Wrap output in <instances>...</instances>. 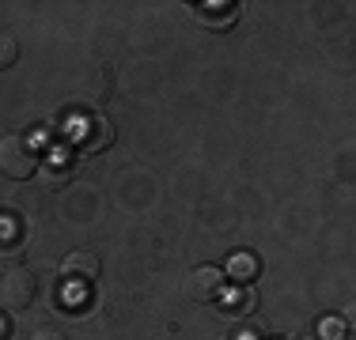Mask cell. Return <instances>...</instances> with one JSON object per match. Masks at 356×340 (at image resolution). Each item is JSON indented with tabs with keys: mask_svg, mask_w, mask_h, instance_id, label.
Masks as SVG:
<instances>
[{
	"mask_svg": "<svg viewBox=\"0 0 356 340\" xmlns=\"http://www.w3.org/2000/svg\"><path fill=\"white\" fill-rule=\"evenodd\" d=\"M38 151L27 136L12 133L0 140V174L12 178V182H27L31 174H38Z\"/></svg>",
	"mask_w": 356,
	"mask_h": 340,
	"instance_id": "1",
	"label": "cell"
},
{
	"mask_svg": "<svg viewBox=\"0 0 356 340\" xmlns=\"http://www.w3.org/2000/svg\"><path fill=\"white\" fill-rule=\"evenodd\" d=\"M35 295H38V280L31 269L12 265L0 276V303H4L8 310H27V306L35 303Z\"/></svg>",
	"mask_w": 356,
	"mask_h": 340,
	"instance_id": "2",
	"label": "cell"
},
{
	"mask_svg": "<svg viewBox=\"0 0 356 340\" xmlns=\"http://www.w3.org/2000/svg\"><path fill=\"white\" fill-rule=\"evenodd\" d=\"M227 291L224 276H220V269L213 265H201L190 272V280H186V295H190L193 303H220V295Z\"/></svg>",
	"mask_w": 356,
	"mask_h": 340,
	"instance_id": "3",
	"label": "cell"
},
{
	"mask_svg": "<svg viewBox=\"0 0 356 340\" xmlns=\"http://www.w3.org/2000/svg\"><path fill=\"white\" fill-rule=\"evenodd\" d=\"M99 269H103V261L91 250H72L61 265V276L69 280V284H91V280L99 276Z\"/></svg>",
	"mask_w": 356,
	"mask_h": 340,
	"instance_id": "4",
	"label": "cell"
},
{
	"mask_svg": "<svg viewBox=\"0 0 356 340\" xmlns=\"http://www.w3.org/2000/svg\"><path fill=\"white\" fill-rule=\"evenodd\" d=\"M110 144H114V125H110L103 114L88 117L83 129H80V148L83 151H106Z\"/></svg>",
	"mask_w": 356,
	"mask_h": 340,
	"instance_id": "5",
	"label": "cell"
},
{
	"mask_svg": "<svg viewBox=\"0 0 356 340\" xmlns=\"http://www.w3.org/2000/svg\"><path fill=\"white\" fill-rule=\"evenodd\" d=\"M220 306H224L227 314H243V318H247L254 306H258V295H254V287H250V284H235L232 291L220 295Z\"/></svg>",
	"mask_w": 356,
	"mask_h": 340,
	"instance_id": "6",
	"label": "cell"
},
{
	"mask_svg": "<svg viewBox=\"0 0 356 340\" xmlns=\"http://www.w3.org/2000/svg\"><path fill=\"white\" fill-rule=\"evenodd\" d=\"M258 257H254V253H235L232 261H227V276L235 280V284H250V280H258Z\"/></svg>",
	"mask_w": 356,
	"mask_h": 340,
	"instance_id": "7",
	"label": "cell"
},
{
	"mask_svg": "<svg viewBox=\"0 0 356 340\" xmlns=\"http://www.w3.org/2000/svg\"><path fill=\"white\" fill-rule=\"evenodd\" d=\"M69 178H72V170H69V167H61V163H46V167H38V182H42V189H49V193L65 189V185H69Z\"/></svg>",
	"mask_w": 356,
	"mask_h": 340,
	"instance_id": "8",
	"label": "cell"
},
{
	"mask_svg": "<svg viewBox=\"0 0 356 340\" xmlns=\"http://www.w3.org/2000/svg\"><path fill=\"white\" fill-rule=\"evenodd\" d=\"M15 61H19V42H15L12 34H0V72L12 68Z\"/></svg>",
	"mask_w": 356,
	"mask_h": 340,
	"instance_id": "9",
	"label": "cell"
},
{
	"mask_svg": "<svg viewBox=\"0 0 356 340\" xmlns=\"http://www.w3.org/2000/svg\"><path fill=\"white\" fill-rule=\"evenodd\" d=\"M345 333H349V329H345V321H322V340H345Z\"/></svg>",
	"mask_w": 356,
	"mask_h": 340,
	"instance_id": "10",
	"label": "cell"
},
{
	"mask_svg": "<svg viewBox=\"0 0 356 340\" xmlns=\"http://www.w3.org/2000/svg\"><path fill=\"white\" fill-rule=\"evenodd\" d=\"M232 340H266V333H261L258 325H250V321H247V325H239V329L232 333Z\"/></svg>",
	"mask_w": 356,
	"mask_h": 340,
	"instance_id": "11",
	"label": "cell"
},
{
	"mask_svg": "<svg viewBox=\"0 0 356 340\" xmlns=\"http://www.w3.org/2000/svg\"><path fill=\"white\" fill-rule=\"evenodd\" d=\"M31 340H69V337L61 329H38V333H31Z\"/></svg>",
	"mask_w": 356,
	"mask_h": 340,
	"instance_id": "12",
	"label": "cell"
},
{
	"mask_svg": "<svg viewBox=\"0 0 356 340\" xmlns=\"http://www.w3.org/2000/svg\"><path fill=\"white\" fill-rule=\"evenodd\" d=\"M232 19H235V15H224V19H205V15H201V23L213 27V31H227V27H232Z\"/></svg>",
	"mask_w": 356,
	"mask_h": 340,
	"instance_id": "13",
	"label": "cell"
}]
</instances>
